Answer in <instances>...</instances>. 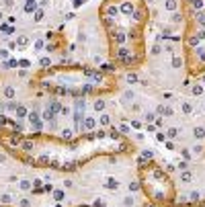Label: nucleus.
<instances>
[{"mask_svg": "<svg viewBox=\"0 0 205 207\" xmlns=\"http://www.w3.org/2000/svg\"><path fill=\"white\" fill-rule=\"evenodd\" d=\"M37 84L45 90H54L60 94L86 97L95 92H109L115 82L107 72L84 68H55L43 70L37 76Z\"/></svg>", "mask_w": 205, "mask_h": 207, "instance_id": "obj_1", "label": "nucleus"}, {"mask_svg": "<svg viewBox=\"0 0 205 207\" xmlns=\"http://www.w3.org/2000/svg\"><path fill=\"white\" fill-rule=\"evenodd\" d=\"M140 187L146 199L154 205H172L177 199V191L168 172L154 162H140Z\"/></svg>", "mask_w": 205, "mask_h": 207, "instance_id": "obj_2", "label": "nucleus"}, {"mask_svg": "<svg viewBox=\"0 0 205 207\" xmlns=\"http://www.w3.org/2000/svg\"><path fill=\"white\" fill-rule=\"evenodd\" d=\"M27 121H29V125H31V131H33V133H39L41 127H43V119L39 117V113H37V111L29 113V115H27Z\"/></svg>", "mask_w": 205, "mask_h": 207, "instance_id": "obj_3", "label": "nucleus"}, {"mask_svg": "<svg viewBox=\"0 0 205 207\" xmlns=\"http://www.w3.org/2000/svg\"><path fill=\"white\" fill-rule=\"evenodd\" d=\"M170 64H172V68H174V70H178V68H181V66L184 64V57H183L181 54H172V57H170Z\"/></svg>", "mask_w": 205, "mask_h": 207, "instance_id": "obj_4", "label": "nucleus"}, {"mask_svg": "<svg viewBox=\"0 0 205 207\" xmlns=\"http://www.w3.org/2000/svg\"><path fill=\"white\" fill-rule=\"evenodd\" d=\"M37 8H39V2H37V0H25V13L33 14Z\"/></svg>", "mask_w": 205, "mask_h": 207, "instance_id": "obj_5", "label": "nucleus"}, {"mask_svg": "<svg viewBox=\"0 0 205 207\" xmlns=\"http://www.w3.org/2000/svg\"><path fill=\"white\" fill-rule=\"evenodd\" d=\"M13 111H14V115H17L19 119H27V115H29L27 109H25V105H14Z\"/></svg>", "mask_w": 205, "mask_h": 207, "instance_id": "obj_6", "label": "nucleus"}, {"mask_svg": "<svg viewBox=\"0 0 205 207\" xmlns=\"http://www.w3.org/2000/svg\"><path fill=\"white\" fill-rule=\"evenodd\" d=\"M144 207H205V201L203 203H191V205H154V203H146Z\"/></svg>", "mask_w": 205, "mask_h": 207, "instance_id": "obj_7", "label": "nucleus"}, {"mask_svg": "<svg viewBox=\"0 0 205 207\" xmlns=\"http://www.w3.org/2000/svg\"><path fill=\"white\" fill-rule=\"evenodd\" d=\"M119 187H121V183H119L117 179H113V176L107 179V183H105V189H109V191H117Z\"/></svg>", "mask_w": 205, "mask_h": 207, "instance_id": "obj_8", "label": "nucleus"}, {"mask_svg": "<svg viewBox=\"0 0 205 207\" xmlns=\"http://www.w3.org/2000/svg\"><path fill=\"white\" fill-rule=\"evenodd\" d=\"M19 189L23 191V193H27V191H33V180H29V179H23L19 183Z\"/></svg>", "mask_w": 205, "mask_h": 207, "instance_id": "obj_9", "label": "nucleus"}, {"mask_svg": "<svg viewBox=\"0 0 205 207\" xmlns=\"http://www.w3.org/2000/svg\"><path fill=\"white\" fill-rule=\"evenodd\" d=\"M105 107H107V103H105L102 98H95V103H92V109H95L96 113H105Z\"/></svg>", "mask_w": 205, "mask_h": 207, "instance_id": "obj_10", "label": "nucleus"}, {"mask_svg": "<svg viewBox=\"0 0 205 207\" xmlns=\"http://www.w3.org/2000/svg\"><path fill=\"white\" fill-rule=\"evenodd\" d=\"M164 8H166L168 13H177L178 10V0H166V2H164Z\"/></svg>", "mask_w": 205, "mask_h": 207, "instance_id": "obj_11", "label": "nucleus"}, {"mask_svg": "<svg viewBox=\"0 0 205 207\" xmlns=\"http://www.w3.org/2000/svg\"><path fill=\"white\" fill-rule=\"evenodd\" d=\"M99 125H101V127H109V125H111V115H109V113H101V117H99Z\"/></svg>", "mask_w": 205, "mask_h": 207, "instance_id": "obj_12", "label": "nucleus"}, {"mask_svg": "<svg viewBox=\"0 0 205 207\" xmlns=\"http://www.w3.org/2000/svg\"><path fill=\"white\" fill-rule=\"evenodd\" d=\"M2 94H4V98H8V101H10V98L17 97V90H14L13 86H4V88H2Z\"/></svg>", "mask_w": 205, "mask_h": 207, "instance_id": "obj_13", "label": "nucleus"}, {"mask_svg": "<svg viewBox=\"0 0 205 207\" xmlns=\"http://www.w3.org/2000/svg\"><path fill=\"white\" fill-rule=\"evenodd\" d=\"M193 135H195V139H203L205 138V127L203 125H197V127L193 129Z\"/></svg>", "mask_w": 205, "mask_h": 207, "instance_id": "obj_14", "label": "nucleus"}, {"mask_svg": "<svg viewBox=\"0 0 205 207\" xmlns=\"http://www.w3.org/2000/svg\"><path fill=\"white\" fill-rule=\"evenodd\" d=\"M14 43H17V47H27V45H29V37H27V35H19Z\"/></svg>", "mask_w": 205, "mask_h": 207, "instance_id": "obj_15", "label": "nucleus"}, {"mask_svg": "<svg viewBox=\"0 0 205 207\" xmlns=\"http://www.w3.org/2000/svg\"><path fill=\"white\" fill-rule=\"evenodd\" d=\"M181 180H183V183H191L193 180V172L191 170H181Z\"/></svg>", "mask_w": 205, "mask_h": 207, "instance_id": "obj_16", "label": "nucleus"}, {"mask_svg": "<svg viewBox=\"0 0 205 207\" xmlns=\"http://www.w3.org/2000/svg\"><path fill=\"white\" fill-rule=\"evenodd\" d=\"M191 94L193 97H201V94H203V86H201V84H193L191 86Z\"/></svg>", "mask_w": 205, "mask_h": 207, "instance_id": "obj_17", "label": "nucleus"}, {"mask_svg": "<svg viewBox=\"0 0 205 207\" xmlns=\"http://www.w3.org/2000/svg\"><path fill=\"white\" fill-rule=\"evenodd\" d=\"M121 203H123V207H133V205H136V201H133V195L129 193L127 197H123Z\"/></svg>", "mask_w": 205, "mask_h": 207, "instance_id": "obj_18", "label": "nucleus"}, {"mask_svg": "<svg viewBox=\"0 0 205 207\" xmlns=\"http://www.w3.org/2000/svg\"><path fill=\"white\" fill-rule=\"evenodd\" d=\"M181 109H183V113L191 115V113H193V105H191V101H184V103L181 105Z\"/></svg>", "mask_w": 205, "mask_h": 207, "instance_id": "obj_19", "label": "nucleus"}, {"mask_svg": "<svg viewBox=\"0 0 205 207\" xmlns=\"http://www.w3.org/2000/svg\"><path fill=\"white\" fill-rule=\"evenodd\" d=\"M0 203H2V205H10V203H13V197L8 193H2L0 195Z\"/></svg>", "mask_w": 205, "mask_h": 207, "instance_id": "obj_20", "label": "nucleus"}, {"mask_svg": "<svg viewBox=\"0 0 205 207\" xmlns=\"http://www.w3.org/2000/svg\"><path fill=\"white\" fill-rule=\"evenodd\" d=\"M127 189H129V193H136V191H140L142 187H140V180H131L129 185H127Z\"/></svg>", "mask_w": 205, "mask_h": 207, "instance_id": "obj_21", "label": "nucleus"}, {"mask_svg": "<svg viewBox=\"0 0 205 207\" xmlns=\"http://www.w3.org/2000/svg\"><path fill=\"white\" fill-rule=\"evenodd\" d=\"M177 135H178V129H177V127H170V129L166 131V139H177Z\"/></svg>", "mask_w": 205, "mask_h": 207, "instance_id": "obj_22", "label": "nucleus"}, {"mask_svg": "<svg viewBox=\"0 0 205 207\" xmlns=\"http://www.w3.org/2000/svg\"><path fill=\"white\" fill-rule=\"evenodd\" d=\"M43 14H45V13H43V8H37V10L33 13V21H35V23H39L41 19H43Z\"/></svg>", "mask_w": 205, "mask_h": 207, "instance_id": "obj_23", "label": "nucleus"}, {"mask_svg": "<svg viewBox=\"0 0 205 207\" xmlns=\"http://www.w3.org/2000/svg\"><path fill=\"white\" fill-rule=\"evenodd\" d=\"M17 205L19 207H31V199H29V197H23V199H19Z\"/></svg>", "mask_w": 205, "mask_h": 207, "instance_id": "obj_24", "label": "nucleus"}, {"mask_svg": "<svg viewBox=\"0 0 205 207\" xmlns=\"http://www.w3.org/2000/svg\"><path fill=\"white\" fill-rule=\"evenodd\" d=\"M183 19H184V17H183L181 13H172V23H174V25H178V23H183Z\"/></svg>", "mask_w": 205, "mask_h": 207, "instance_id": "obj_25", "label": "nucleus"}, {"mask_svg": "<svg viewBox=\"0 0 205 207\" xmlns=\"http://www.w3.org/2000/svg\"><path fill=\"white\" fill-rule=\"evenodd\" d=\"M127 82H129V84H136L137 82V74H136V72H127Z\"/></svg>", "mask_w": 205, "mask_h": 207, "instance_id": "obj_26", "label": "nucleus"}, {"mask_svg": "<svg viewBox=\"0 0 205 207\" xmlns=\"http://www.w3.org/2000/svg\"><path fill=\"white\" fill-rule=\"evenodd\" d=\"M39 64H41V68H47L49 64H51V60H49L47 55H41V60H39Z\"/></svg>", "mask_w": 205, "mask_h": 207, "instance_id": "obj_27", "label": "nucleus"}, {"mask_svg": "<svg viewBox=\"0 0 205 207\" xmlns=\"http://www.w3.org/2000/svg\"><path fill=\"white\" fill-rule=\"evenodd\" d=\"M181 154H183L184 160H191V156H193V152H191V150H187V148H183V150H181Z\"/></svg>", "mask_w": 205, "mask_h": 207, "instance_id": "obj_28", "label": "nucleus"}, {"mask_svg": "<svg viewBox=\"0 0 205 207\" xmlns=\"http://www.w3.org/2000/svg\"><path fill=\"white\" fill-rule=\"evenodd\" d=\"M189 199H191V201H199V199H201V193H199V191H191Z\"/></svg>", "mask_w": 205, "mask_h": 207, "instance_id": "obj_29", "label": "nucleus"}, {"mask_svg": "<svg viewBox=\"0 0 205 207\" xmlns=\"http://www.w3.org/2000/svg\"><path fill=\"white\" fill-rule=\"evenodd\" d=\"M154 119H156V113H146V123H152V121H154Z\"/></svg>", "mask_w": 205, "mask_h": 207, "instance_id": "obj_30", "label": "nucleus"}, {"mask_svg": "<svg viewBox=\"0 0 205 207\" xmlns=\"http://www.w3.org/2000/svg\"><path fill=\"white\" fill-rule=\"evenodd\" d=\"M156 139L164 144V142H166V133H164V131H158V133H156Z\"/></svg>", "mask_w": 205, "mask_h": 207, "instance_id": "obj_31", "label": "nucleus"}, {"mask_svg": "<svg viewBox=\"0 0 205 207\" xmlns=\"http://www.w3.org/2000/svg\"><path fill=\"white\" fill-rule=\"evenodd\" d=\"M54 197H55V201H62V199H64V191H55Z\"/></svg>", "mask_w": 205, "mask_h": 207, "instance_id": "obj_32", "label": "nucleus"}, {"mask_svg": "<svg viewBox=\"0 0 205 207\" xmlns=\"http://www.w3.org/2000/svg\"><path fill=\"white\" fill-rule=\"evenodd\" d=\"M0 60H8V49H0Z\"/></svg>", "mask_w": 205, "mask_h": 207, "instance_id": "obj_33", "label": "nucleus"}, {"mask_svg": "<svg viewBox=\"0 0 205 207\" xmlns=\"http://www.w3.org/2000/svg\"><path fill=\"white\" fill-rule=\"evenodd\" d=\"M35 49H37V51L43 49V39H37V41H35Z\"/></svg>", "mask_w": 205, "mask_h": 207, "instance_id": "obj_34", "label": "nucleus"}, {"mask_svg": "<svg viewBox=\"0 0 205 207\" xmlns=\"http://www.w3.org/2000/svg\"><path fill=\"white\" fill-rule=\"evenodd\" d=\"M92 207H105V201L102 199H95V205Z\"/></svg>", "mask_w": 205, "mask_h": 207, "instance_id": "obj_35", "label": "nucleus"}, {"mask_svg": "<svg viewBox=\"0 0 205 207\" xmlns=\"http://www.w3.org/2000/svg\"><path fill=\"white\" fill-rule=\"evenodd\" d=\"M64 187H66V189H72V187H74V183H72L70 179H66V180H64Z\"/></svg>", "mask_w": 205, "mask_h": 207, "instance_id": "obj_36", "label": "nucleus"}, {"mask_svg": "<svg viewBox=\"0 0 205 207\" xmlns=\"http://www.w3.org/2000/svg\"><path fill=\"white\" fill-rule=\"evenodd\" d=\"M49 6V0H41L39 2V8H47Z\"/></svg>", "mask_w": 205, "mask_h": 207, "instance_id": "obj_37", "label": "nucleus"}, {"mask_svg": "<svg viewBox=\"0 0 205 207\" xmlns=\"http://www.w3.org/2000/svg\"><path fill=\"white\" fill-rule=\"evenodd\" d=\"M201 150H203L201 146H195V148H193V154H199V152H201Z\"/></svg>", "mask_w": 205, "mask_h": 207, "instance_id": "obj_38", "label": "nucleus"}, {"mask_svg": "<svg viewBox=\"0 0 205 207\" xmlns=\"http://www.w3.org/2000/svg\"><path fill=\"white\" fill-rule=\"evenodd\" d=\"M13 4H14V0H6V8H13Z\"/></svg>", "mask_w": 205, "mask_h": 207, "instance_id": "obj_39", "label": "nucleus"}, {"mask_svg": "<svg viewBox=\"0 0 205 207\" xmlns=\"http://www.w3.org/2000/svg\"><path fill=\"white\" fill-rule=\"evenodd\" d=\"M4 21V13H2V10H0V23Z\"/></svg>", "mask_w": 205, "mask_h": 207, "instance_id": "obj_40", "label": "nucleus"}, {"mask_svg": "<svg viewBox=\"0 0 205 207\" xmlns=\"http://www.w3.org/2000/svg\"><path fill=\"white\" fill-rule=\"evenodd\" d=\"M2 207H10V205H2Z\"/></svg>", "mask_w": 205, "mask_h": 207, "instance_id": "obj_41", "label": "nucleus"}, {"mask_svg": "<svg viewBox=\"0 0 205 207\" xmlns=\"http://www.w3.org/2000/svg\"><path fill=\"white\" fill-rule=\"evenodd\" d=\"M148 2H154V0H148Z\"/></svg>", "mask_w": 205, "mask_h": 207, "instance_id": "obj_42", "label": "nucleus"}, {"mask_svg": "<svg viewBox=\"0 0 205 207\" xmlns=\"http://www.w3.org/2000/svg\"><path fill=\"white\" fill-rule=\"evenodd\" d=\"M82 207H86V205H82Z\"/></svg>", "mask_w": 205, "mask_h": 207, "instance_id": "obj_43", "label": "nucleus"}]
</instances>
